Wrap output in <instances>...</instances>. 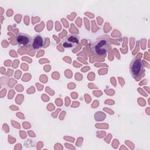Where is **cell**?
I'll return each instance as SVG.
<instances>
[{
	"mask_svg": "<svg viewBox=\"0 0 150 150\" xmlns=\"http://www.w3.org/2000/svg\"><path fill=\"white\" fill-rule=\"evenodd\" d=\"M111 45L105 38L98 39L93 45V50L97 56H104L110 50Z\"/></svg>",
	"mask_w": 150,
	"mask_h": 150,
	"instance_id": "obj_1",
	"label": "cell"
},
{
	"mask_svg": "<svg viewBox=\"0 0 150 150\" xmlns=\"http://www.w3.org/2000/svg\"><path fill=\"white\" fill-rule=\"evenodd\" d=\"M144 64L141 60L134 59L129 65V71L132 77L136 78L142 73L144 70Z\"/></svg>",
	"mask_w": 150,
	"mask_h": 150,
	"instance_id": "obj_2",
	"label": "cell"
},
{
	"mask_svg": "<svg viewBox=\"0 0 150 150\" xmlns=\"http://www.w3.org/2000/svg\"><path fill=\"white\" fill-rule=\"evenodd\" d=\"M33 38L29 35L19 33L16 36V42L17 44L22 47H29L32 46Z\"/></svg>",
	"mask_w": 150,
	"mask_h": 150,
	"instance_id": "obj_3",
	"label": "cell"
},
{
	"mask_svg": "<svg viewBox=\"0 0 150 150\" xmlns=\"http://www.w3.org/2000/svg\"><path fill=\"white\" fill-rule=\"evenodd\" d=\"M79 43V38L77 35H69L62 41L63 46L66 48H73Z\"/></svg>",
	"mask_w": 150,
	"mask_h": 150,
	"instance_id": "obj_4",
	"label": "cell"
},
{
	"mask_svg": "<svg viewBox=\"0 0 150 150\" xmlns=\"http://www.w3.org/2000/svg\"><path fill=\"white\" fill-rule=\"evenodd\" d=\"M46 38L40 35H36L33 38L32 47L35 50H39L44 47Z\"/></svg>",
	"mask_w": 150,
	"mask_h": 150,
	"instance_id": "obj_5",
	"label": "cell"
}]
</instances>
